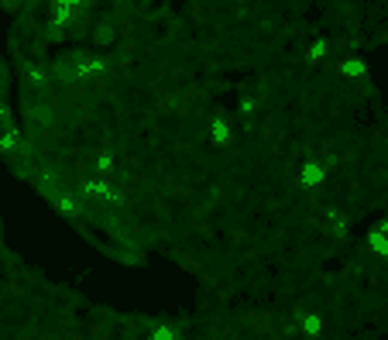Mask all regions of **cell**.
I'll return each mask as SVG.
<instances>
[{"label": "cell", "mask_w": 388, "mask_h": 340, "mask_svg": "<svg viewBox=\"0 0 388 340\" xmlns=\"http://www.w3.org/2000/svg\"><path fill=\"white\" fill-rule=\"evenodd\" d=\"M364 248H368L375 258H385V261H388V234L382 230V227H371V230H368Z\"/></svg>", "instance_id": "cell-2"}, {"label": "cell", "mask_w": 388, "mask_h": 340, "mask_svg": "<svg viewBox=\"0 0 388 340\" xmlns=\"http://www.w3.org/2000/svg\"><path fill=\"white\" fill-rule=\"evenodd\" d=\"M323 52H327V42H316V45H313V52H309V58L316 62V58H323Z\"/></svg>", "instance_id": "cell-8"}, {"label": "cell", "mask_w": 388, "mask_h": 340, "mask_svg": "<svg viewBox=\"0 0 388 340\" xmlns=\"http://www.w3.org/2000/svg\"><path fill=\"white\" fill-rule=\"evenodd\" d=\"M210 138H213L217 145H223V141L230 138V127H227V120H223V117H213V124H210Z\"/></svg>", "instance_id": "cell-5"}, {"label": "cell", "mask_w": 388, "mask_h": 340, "mask_svg": "<svg viewBox=\"0 0 388 340\" xmlns=\"http://www.w3.org/2000/svg\"><path fill=\"white\" fill-rule=\"evenodd\" d=\"M343 76H364V62L361 58H347L343 62Z\"/></svg>", "instance_id": "cell-6"}, {"label": "cell", "mask_w": 388, "mask_h": 340, "mask_svg": "<svg viewBox=\"0 0 388 340\" xmlns=\"http://www.w3.org/2000/svg\"><path fill=\"white\" fill-rule=\"evenodd\" d=\"M323 175H327V165H323V162H306L302 172H299L302 186H320V182H323Z\"/></svg>", "instance_id": "cell-4"}, {"label": "cell", "mask_w": 388, "mask_h": 340, "mask_svg": "<svg viewBox=\"0 0 388 340\" xmlns=\"http://www.w3.org/2000/svg\"><path fill=\"white\" fill-rule=\"evenodd\" d=\"M58 7H69V10H83V3L86 0H56Z\"/></svg>", "instance_id": "cell-7"}, {"label": "cell", "mask_w": 388, "mask_h": 340, "mask_svg": "<svg viewBox=\"0 0 388 340\" xmlns=\"http://www.w3.org/2000/svg\"><path fill=\"white\" fill-rule=\"evenodd\" d=\"M104 69H107L104 56H97V52H76V56H65L56 65V79H62V83H79V79L97 76Z\"/></svg>", "instance_id": "cell-1"}, {"label": "cell", "mask_w": 388, "mask_h": 340, "mask_svg": "<svg viewBox=\"0 0 388 340\" xmlns=\"http://www.w3.org/2000/svg\"><path fill=\"white\" fill-rule=\"evenodd\" d=\"M145 340H179V330H175V323H172V320H159V323H152V327H148Z\"/></svg>", "instance_id": "cell-3"}]
</instances>
